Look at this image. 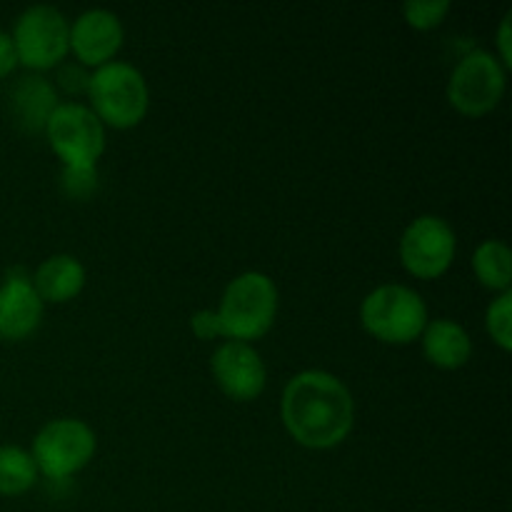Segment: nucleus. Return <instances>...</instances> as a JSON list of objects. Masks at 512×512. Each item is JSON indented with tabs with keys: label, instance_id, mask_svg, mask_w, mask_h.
<instances>
[{
	"label": "nucleus",
	"instance_id": "obj_21",
	"mask_svg": "<svg viewBox=\"0 0 512 512\" xmlns=\"http://www.w3.org/2000/svg\"><path fill=\"white\" fill-rule=\"evenodd\" d=\"M190 330H193L195 338L200 340L225 338L223 325H220L218 313H215V310H198V313L190 315Z\"/></svg>",
	"mask_w": 512,
	"mask_h": 512
},
{
	"label": "nucleus",
	"instance_id": "obj_1",
	"mask_svg": "<svg viewBox=\"0 0 512 512\" xmlns=\"http://www.w3.org/2000/svg\"><path fill=\"white\" fill-rule=\"evenodd\" d=\"M285 430L300 445L328 450L343 443L355 423L348 385L325 370H303L288 380L280 398Z\"/></svg>",
	"mask_w": 512,
	"mask_h": 512
},
{
	"label": "nucleus",
	"instance_id": "obj_4",
	"mask_svg": "<svg viewBox=\"0 0 512 512\" xmlns=\"http://www.w3.org/2000/svg\"><path fill=\"white\" fill-rule=\"evenodd\" d=\"M360 323L380 343L408 345L423 335L428 325V305L423 295L408 285H380L365 295L360 305Z\"/></svg>",
	"mask_w": 512,
	"mask_h": 512
},
{
	"label": "nucleus",
	"instance_id": "obj_24",
	"mask_svg": "<svg viewBox=\"0 0 512 512\" xmlns=\"http://www.w3.org/2000/svg\"><path fill=\"white\" fill-rule=\"evenodd\" d=\"M18 65V53H15V45L10 33L0 30V78L10 75Z\"/></svg>",
	"mask_w": 512,
	"mask_h": 512
},
{
	"label": "nucleus",
	"instance_id": "obj_17",
	"mask_svg": "<svg viewBox=\"0 0 512 512\" xmlns=\"http://www.w3.org/2000/svg\"><path fill=\"white\" fill-rule=\"evenodd\" d=\"M38 480V468L28 450L18 445H0V495L28 493Z\"/></svg>",
	"mask_w": 512,
	"mask_h": 512
},
{
	"label": "nucleus",
	"instance_id": "obj_13",
	"mask_svg": "<svg viewBox=\"0 0 512 512\" xmlns=\"http://www.w3.org/2000/svg\"><path fill=\"white\" fill-rule=\"evenodd\" d=\"M30 280L43 303H68L83 290L85 268L75 255L58 253L45 258Z\"/></svg>",
	"mask_w": 512,
	"mask_h": 512
},
{
	"label": "nucleus",
	"instance_id": "obj_14",
	"mask_svg": "<svg viewBox=\"0 0 512 512\" xmlns=\"http://www.w3.org/2000/svg\"><path fill=\"white\" fill-rule=\"evenodd\" d=\"M423 353L435 368L458 370L473 355V340L468 330L450 318L428 320L423 330Z\"/></svg>",
	"mask_w": 512,
	"mask_h": 512
},
{
	"label": "nucleus",
	"instance_id": "obj_7",
	"mask_svg": "<svg viewBox=\"0 0 512 512\" xmlns=\"http://www.w3.org/2000/svg\"><path fill=\"white\" fill-rule=\"evenodd\" d=\"M43 133L63 165H95L105 150V125L78 100L55 105Z\"/></svg>",
	"mask_w": 512,
	"mask_h": 512
},
{
	"label": "nucleus",
	"instance_id": "obj_9",
	"mask_svg": "<svg viewBox=\"0 0 512 512\" xmlns=\"http://www.w3.org/2000/svg\"><path fill=\"white\" fill-rule=\"evenodd\" d=\"M455 250V230L440 215H420L400 238V260L415 278H440L453 265Z\"/></svg>",
	"mask_w": 512,
	"mask_h": 512
},
{
	"label": "nucleus",
	"instance_id": "obj_10",
	"mask_svg": "<svg viewBox=\"0 0 512 512\" xmlns=\"http://www.w3.org/2000/svg\"><path fill=\"white\" fill-rule=\"evenodd\" d=\"M210 370L228 398L238 403H250L258 398L268 383V368L263 358L250 343H238V340H225L210 358Z\"/></svg>",
	"mask_w": 512,
	"mask_h": 512
},
{
	"label": "nucleus",
	"instance_id": "obj_8",
	"mask_svg": "<svg viewBox=\"0 0 512 512\" xmlns=\"http://www.w3.org/2000/svg\"><path fill=\"white\" fill-rule=\"evenodd\" d=\"M505 95V68L498 55L470 50L458 60L448 80V100L455 110L470 118L498 108Z\"/></svg>",
	"mask_w": 512,
	"mask_h": 512
},
{
	"label": "nucleus",
	"instance_id": "obj_18",
	"mask_svg": "<svg viewBox=\"0 0 512 512\" xmlns=\"http://www.w3.org/2000/svg\"><path fill=\"white\" fill-rule=\"evenodd\" d=\"M485 328H488V335L500 345V348H512V290L500 293L498 298L488 305Z\"/></svg>",
	"mask_w": 512,
	"mask_h": 512
},
{
	"label": "nucleus",
	"instance_id": "obj_6",
	"mask_svg": "<svg viewBox=\"0 0 512 512\" xmlns=\"http://www.w3.org/2000/svg\"><path fill=\"white\" fill-rule=\"evenodd\" d=\"M18 63L30 70L55 68L70 50V23L53 5H30L20 13L13 28Z\"/></svg>",
	"mask_w": 512,
	"mask_h": 512
},
{
	"label": "nucleus",
	"instance_id": "obj_15",
	"mask_svg": "<svg viewBox=\"0 0 512 512\" xmlns=\"http://www.w3.org/2000/svg\"><path fill=\"white\" fill-rule=\"evenodd\" d=\"M10 105L25 130H45L50 113L58 105V93L43 75H25L13 85Z\"/></svg>",
	"mask_w": 512,
	"mask_h": 512
},
{
	"label": "nucleus",
	"instance_id": "obj_22",
	"mask_svg": "<svg viewBox=\"0 0 512 512\" xmlns=\"http://www.w3.org/2000/svg\"><path fill=\"white\" fill-rule=\"evenodd\" d=\"M58 80L68 93H88L90 73H85V65H63Z\"/></svg>",
	"mask_w": 512,
	"mask_h": 512
},
{
	"label": "nucleus",
	"instance_id": "obj_5",
	"mask_svg": "<svg viewBox=\"0 0 512 512\" xmlns=\"http://www.w3.org/2000/svg\"><path fill=\"white\" fill-rule=\"evenodd\" d=\"M95 448L98 438L88 423L78 418H58L38 430L30 455L38 473L50 480H65L93 460Z\"/></svg>",
	"mask_w": 512,
	"mask_h": 512
},
{
	"label": "nucleus",
	"instance_id": "obj_12",
	"mask_svg": "<svg viewBox=\"0 0 512 512\" xmlns=\"http://www.w3.org/2000/svg\"><path fill=\"white\" fill-rule=\"evenodd\" d=\"M43 300L35 293L25 270H8L0 283V340H23L38 330L43 320Z\"/></svg>",
	"mask_w": 512,
	"mask_h": 512
},
{
	"label": "nucleus",
	"instance_id": "obj_23",
	"mask_svg": "<svg viewBox=\"0 0 512 512\" xmlns=\"http://www.w3.org/2000/svg\"><path fill=\"white\" fill-rule=\"evenodd\" d=\"M510 20H512V10L503 15V20H500V28H498V53H500V63H503V68L508 70L512 68V33H510Z\"/></svg>",
	"mask_w": 512,
	"mask_h": 512
},
{
	"label": "nucleus",
	"instance_id": "obj_19",
	"mask_svg": "<svg viewBox=\"0 0 512 512\" xmlns=\"http://www.w3.org/2000/svg\"><path fill=\"white\" fill-rule=\"evenodd\" d=\"M405 20L418 30L438 28L450 13V0H408L403 5Z\"/></svg>",
	"mask_w": 512,
	"mask_h": 512
},
{
	"label": "nucleus",
	"instance_id": "obj_3",
	"mask_svg": "<svg viewBox=\"0 0 512 512\" xmlns=\"http://www.w3.org/2000/svg\"><path fill=\"white\" fill-rule=\"evenodd\" d=\"M88 98L100 123L120 130L138 125L150 105L143 73L125 60H110L90 73Z\"/></svg>",
	"mask_w": 512,
	"mask_h": 512
},
{
	"label": "nucleus",
	"instance_id": "obj_11",
	"mask_svg": "<svg viewBox=\"0 0 512 512\" xmlns=\"http://www.w3.org/2000/svg\"><path fill=\"white\" fill-rule=\"evenodd\" d=\"M123 23L108 8H90L70 23V50L85 68L110 63L123 45Z\"/></svg>",
	"mask_w": 512,
	"mask_h": 512
},
{
	"label": "nucleus",
	"instance_id": "obj_2",
	"mask_svg": "<svg viewBox=\"0 0 512 512\" xmlns=\"http://www.w3.org/2000/svg\"><path fill=\"white\" fill-rule=\"evenodd\" d=\"M215 313H218L223 335L228 340H238V343L258 340L275 323L278 288L270 275L260 273V270H248L230 280Z\"/></svg>",
	"mask_w": 512,
	"mask_h": 512
},
{
	"label": "nucleus",
	"instance_id": "obj_16",
	"mask_svg": "<svg viewBox=\"0 0 512 512\" xmlns=\"http://www.w3.org/2000/svg\"><path fill=\"white\" fill-rule=\"evenodd\" d=\"M473 270L480 283L490 290L505 293L512 285V253L503 240H483L475 248Z\"/></svg>",
	"mask_w": 512,
	"mask_h": 512
},
{
	"label": "nucleus",
	"instance_id": "obj_20",
	"mask_svg": "<svg viewBox=\"0 0 512 512\" xmlns=\"http://www.w3.org/2000/svg\"><path fill=\"white\" fill-rule=\"evenodd\" d=\"M98 188L95 165H63V190L73 200H88Z\"/></svg>",
	"mask_w": 512,
	"mask_h": 512
}]
</instances>
